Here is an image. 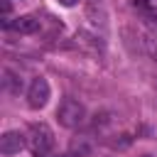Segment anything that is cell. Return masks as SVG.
Wrapping results in <instances>:
<instances>
[{
	"label": "cell",
	"instance_id": "6da1fadb",
	"mask_svg": "<svg viewBox=\"0 0 157 157\" xmlns=\"http://www.w3.org/2000/svg\"><path fill=\"white\" fill-rule=\"evenodd\" d=\"M27 147L37 155V157H44L52 147H54V132L47 123H32L27 128Z\"/></svg>",
	"mask_w": 157,
	"mask_h": 157
},
{
	"label": "cell",
	"instance_id": "7a4b0ae2",
	"mask_svg": "<svg viewBox=\"0 0 157 157\" xmlns=\"http://www.w3.org/2000/svg\"><path fill=\"white\" fill-rule=\"evenodd\" d=\"M56 120H59V125L74 130V128H78L86 120V108L76 98H64L59 103V108H56Z\"/></svg>",
	"mask_w": 157,
	"mask_h": 157
},
{
	"label": "cell",
	"instance_id": "3957f363",
	"mask_svg": "<svg viewBox=\"0 0 157 157\" xmlns=\"http://www.w3.org/2000/svg\"><path fill=\"white\" fill-rule=\"evenodd\" d=\"M49 96H52V88H49L47 78L37 76V78L29 83V88H27V105L34 108V110H39V108H44V105L49 103Z\"/></svg>",
	"mask_w": 157,
	"mask_h": 157
},
{
	"label": "cell",
	"instance_id": "277c9868",
	"mask_svg": "<svg viewBox=\"0 0 157 157\" xmlns=\"http://www.w3.org/2000/svg\"><path fill=\"white\" fill-rule=\"evenodd\" d=\"M25 145H27V137L22 132H17V130H7L0 137V152L2 155H17Z\"/></svg>",
	"mask_w": 157,
	"mask_h": 157
},
{
	"label": "cell",
	"instance_id": "5b68a950",
	"mask_svg": "<svg viewBox=\"0 0 157 157\" xmlns=\"http://www.w3.org/2000/svg\"><path fill=\"white\" fill-rule=\"evenodd\" d=\"M132 7L135 12L140 15V20L150 27H157V7L150 5V0H132Z\"/></svg>",
	"mask_w": 157,
	"mask_h": 157
},
{
	"label": "cell",
	"instance_id": "8992f818",
	"mask_svg": "<svg viewBox=\"0 0 157 157\" xmlns=\"http://www.w3.org/2000/svg\"><path fill=\"white\" fill-rule=\"evenodd\" d=\"M10 29H15V32H20V34H34V32L39 29V20H37L34 15H20V17L12 22Z\"/></svg>",
	"mask_w": 157,
	"mask_h": 157
},
{
	"label": "cell",
	"instance_id": "52a82bcc",
	"mask_svg": "<svg viewBox=\"0 0 157 157\" xmlns=\"http://www.w3.org/2000/svg\"><path fill=\"white\" fill-rule=\"evenodd\" d=\"M78 0H59V5H64V7H74Z\"/></svg>",
	"mask_w": 157,
	"mask_h": 157
},
{
	"label": "cell",
	"instance_id": "ba28073f",
	"mask_svg": "<svg viewBox=\"0 0 157 157\" xmlns=\"http://www.w3.org/2000/svg\"><path fill=\"white\" fill-rule=\"evenodd\" d=\"M142 157H152V155H142Z\"/></svg>",
	"mask_w": 157,
	"mask_h": 157
}]
</instances>
